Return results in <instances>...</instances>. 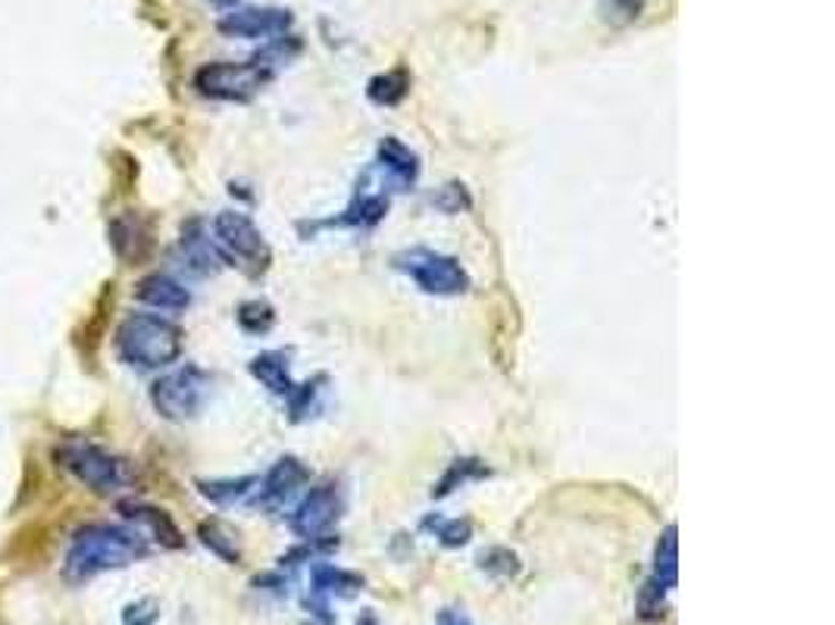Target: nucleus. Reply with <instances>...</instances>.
I'll list each match as a JSON object with an SVG mask.
<instances>
[{
	"label": "nucleus",
	"instance_id": "nucleus-1",
	"mask_svg": "<svg viewBox=\"0 0 835 625\" xmlns=\"http://www.w3.org/2000/svg\"><path fill=\"white\" fill-rule=\"evenodd\" d=\"M148 554H151V544L138 532L119 526H88L72 538L63 576L69 582H85L107 569H122Z\"/></svg>",
	"mask_w": 835,
	"mask_h": 625
},
{
	"label": "nucleus",
	"instance_id": "nucleus-2",
	"mask_svg": "<svg viewBox=\"0 0 835 625\" xmlns=\"http://www.w3.org/2000/svg\"><path fill=\"white\" fill-rule=\"evenodd\" d=\"M298 48H301L298 41L291 48H285V38H279L272 48L257 53L254 60H245V63H207L198 69L195 88L203 98L213 100H238V103L251 100L276 76V69L298 53Z\"/></svg>",
	"mask_w": 835,
	"mask_h": 625
},
{
	"label": "nucleus",
	"instance_id": "nucleus-3",
	"mask_svg": "<svg viewBox=\"0 0 835 625\" xmlns=\"http://www.w3.org/2000/svg\"><path fill=\"white\" fill-rule=\"evenodd\" d=\"M117 350L126 363L138 369H160L179 360L182 354V331L169 319L151 312H132L117 331Z\"/></svg>",
	"mask_w": 835,
	"mask_h": 625
},
{
	"label": "nucleus",
	"instance_id": "nucleus-4",
	"mask_svg": "<svg viewBox=\"0 0 835 625\" xmlns=\"http://www.w3.org/2000/svg\"><path fill=\"white\" fill-rule=\"evenodd\" d=\"M57 460L63 469L88 485L98 494H117L126 492V485H132V469L126 460H119L113 454H107L103 447L91 442H67L57 447Z\"/></svg>",
	"mask_w": 835,
	"mask_h": 625
},
{
	"label": "nucleus",
	"instance_id": "nucleus-5",
	"mask_svg": "<svg viewBox=\"0 0 835 625\" xmlns=\"http://www.w3.org/2000/svg\"><path fill=\"white\" fill-rule=\"evenodd\" d=\"M395 269H401L404 276H410L414 285L426 295L451 297L464 295L469 288V276L464 266L457 264L448 254H438L429 247H410L395 257Z\"/></svg>",
	"mask_w": 835,
	"mask_h": 625
},
{
	"label": "nucleus",
	"instance_id": "nucleus-6",
	"mask_svg": "<svg viewBox=\"0 0 835 625\" xmlns=\"http://www.w3.org/2000/svg\"><path fill=\"white\" fill-rule=\"evenodd\" d=\"M213 231H217V247L222 250V257L241 266L248 276H260L269 266V247L251 216L226 210L217 216Z\"/></svg>",
	"mask_w": 835,
	"mask_h": 625
},
{
	"label": "nucleus",
	"instance_id": "nucleus-7",
	"mask_svg": "<svg viewBox=\"0 0 835 625\" xmlns=\"http://www.w3.org/2000/svg\"><path fill=\"white\" fill-rule=\"evenodd\" d=\"M207 395H210V376L198 366H182V369L153 381L151 388V400L157 413L163 419H172V423L191 419L203 407Z\"/></svg>",
	"mask_w": 835,
	"mask_h": 625
},
{
	"label": "nucleus",
	"instance_id": "nucleus-8",
	"mask_svg": "<svg viewBox=\"0 0 835 625\" xmlns=\"http://www.w3.org/2000/svg\"><path fill=\"white\" fill-rule=\"evenodd\" d=\"M341 510H345V497L338 492V485L314 488L298 504V510L291 513V532L304 542H322L329 538V528L338 523Z\"/></svg>",
	"mask_w": 835,
	"mask_h": 625
},
{
	"label": "nucleus",
	"instance_id": "nucleus-9",
	"mask_svg": "<svg viewBox=\"0 0 835 625\" xmlns=\"http://www.w3.org/2000/svg\"><path fill=\"white\" fill-rule=\"evenodd\" d=\"M291 10L282 7H241L219 19L217 29L226 38H276L291 29Z\"/></svg>",
	"mask_w": 835,
	"mask_h": 625
},
{
	"label": "nucleus",
	"instance_id": "nucleus-10",
	"mask_svg": "<svg viewBox=\"0 0 835 625\" xmlns=\"http://www.w3.org/2000/svg\"><path fill=\"white\" fill-rule=\"evenodd\" d=\"M364 592V578L357 576V573H348V569H338L332 563H317L314 569H310V597H307V607L317 613L319 619H332L329 616V601L332 597H341V601H348V597H357V594Z\"/></svg>",
	"mask_w": 835,
	"mask_h": 625
},
{
	"label": "nucleus",
	"instance_id": "nucleus-11",
	"mask_svg": "<svg viewBox=\"0 0 835 625\" xmlns=\"http://www.w3.org/2000/svg\"><path fill=\"white\" fill-rule=\"evenodd\" d=\"M304 482H310V469L304 466L298 457H282L269 469L267 476L260 478L257 485V507L264 510H279L282 504H288Z\"/></svg>",
	"mask_w": 835,
	"mask_h": 625
},
{
	"label": "nucleus",
	"instance_id": "nucleus-12",
	"mask_svg": "<svg viewBox=\"0 0 835 625\" xmlns=\"http://www.w3.org/2000/svg\"><path fill=\"white\" fill-rule=\"evenodd\" d=\"M110 241H113L117 254L126 264H141L153 250L151 222L138 214L119 216V219H113V226H110Z\"/></svg>",
	"mask_w": 835,
	"mask_h": 625
},
{
	"label": "nucleus",
	"instance_id": "nucleus-13",
	"mask_svg": "<svg viewBox=\"0 0 835 625\" xmlns=\"http://www.w3.org/2000/svg\"><path fill=\"white\" fill-rule=\"evenodd\" d=\"M182 257L185 264L191 272H198V276H210V272H217L219 266L226 264V257H222V250L217 247V241H210L207 235H203L201 222H188L182 229Z\"/></svg>",
	"mask_w": 835,
	"mask_h": 625
},
{
	"label": "nucleus",
	"instance_id": "nucleus-14",
	"mask_svg": "<svg viewBox=\"0 0 835 625\" xmlns=\"http://www.w3.org/2000/svg\"><path fill=\"white\" fill-rule=\"evenodd\" d=\"M135 297H138L141 304H148V307H157V310L169 312H182L188 310V304H191L188 288H182L179 281L169 279V276H160V272H153L148 279L138 281Z\"/></svg>",
	"mask_w": 835,
	"mask_h": 625
},
{
	"label": "nucleus",
	"instance_id": "nucleus-15",
	"mask_svg": "<svg viewBox=\"0 0 835 625\" xmlns=\"http://www.w3.org/2000/svg\"><path fill=\"white\" fill-rule=\"evenodd\" d=\"M379 169L385 172V179L398 188H410L419 176V160L414 150L407 148L398 138H385L379 145Z\"/></svg>",
	"mask_w": 835,
	"mask_h": 625
},
{
	"label": "nucleus",
	"instance_id": "nucleus-16",
	"mask_svg": "<svg viewBox=\"0 0 835 625\" xmlns=\"http://www.w3.org/2000/svg\"><path fill=\"white\" fill-rule=\"evenodd\" d=\"M251 376L257 381H264V388H269L272 395L279 397H288L291 388H295L291 373H288V354L285 350H267V354L254 357Z\"/></svg>",
	"mask_w": 835,
	"mask_h": 625
},
{
	"label": "nucleus",
	"instance_id": "nucleus-17",
	"mask_svg": "<svg viewBox=\"0 0 835 625\" xmlns=\"http://www.w3.org/2000/svg\"><path fill=\"white\" fill-rule=\"evenodd\" d=\"M119 510H122L126 519H132V523H145L153 532V538L163 544V547H182V532L176 528V523L163 510L145 507V504H119Z\"/></svg>",
	"mask_w": 835,
	"mask_h": 625
},
{
	"label": "nucleus",
	"instance_id": "nucleus-18",
	"mask_svg": "<svg viewBox=\"0 0 835 625\" xmlns=\"http://www.w3.org/2000/svg\"><path fill=\"white\" fill-rule=\"evenodd\" d=\"M654 582L664 585L667 592L676 588L679 582V542H676V526L664 528L660 542L654 547Z\"/></svg>",
	"mask_w": 835,
	"mask_h": 625
},
{
	"label": "nucleus",
	"instance_id": "nucleus-19",
	"mask_svg": "<svg viewBox=\"0 0 835 625\" xmlns=\"http://www.w3.org/2000/svg\"><path fill=\"white\" fill-rule=\"evenodd\" d=\"M407 91H410V72L407 69H391V72H385V76H376V79H369L367 95L372 103H379V107H395V103H401L407 98Z\"/></svg>",
	"mask_w": 835,
	"mask_h": 625
},
{
	"label": "nucleus",
	"instance_id": "nucleus-20",
	"mask_svg": "<svg viewBox=\"0 0 835 625\" xmlns=\"http://www.w3.org/2000/svg\"><path fill=\"white\" fill-rule=\"evenodd\" d=\"M385 214H388V198H385V195H367V191H360L357 200L345 210V216L332 219L329 226H335V222H338V226H376Z\"/></svg>",
	"mask_w": 835,
	"mask_h": 625
},
{
	"label": "nucleus",
	"instance_id": "nucleus-21",
	"mask_svg": "<svg viewBox=\"0 0 835 625\" xmlns=\"http://www.w3.org/2000/svg\"><path fill=\"white\" fill-rule=\"evenodd\" d=\"M257 482H260L257 476L222 478V482H201V494L207 497V500L219 504V507H232V504H238V500H245L251 492H257V488H254Z\"/></svg>",
	"mask_w": 835,
	"mask_h": 625
},
{
	"label": "nucleus",
	"instance_id": "nucleus-22",
	"mask_svg": "<svg viewBox=\"0 0 835 625\" xmlns=\"http://www.w3.org/2000/svg\"><path fill=\"white\" fill-rule=\"evenodd\" d=\"M203 547H210L217 557H222L226 563H238L241 559V550H238V542H235L232 528H226L219 519H210V523H201L198 528Z\"/></svg>",
	"mask_w": 835,
	"mask_h": 625
},
{
	"label": "nucleus",
	"instance_id": "nucleus-23",
	"mask_svg": "<svg viewBox=\"0 0 835 625\" xmlns=\"http://www.w3.org/2000/svg\"><path fill=\"white\" fill-rule=\"evenodd\" d=\"M423 528H429L438 542L445 544V547H464L469 542V535H473V526H469V519H445V516H429Z\"/></svg>",
	"mask_w": 835,
	"mask_h": 625
},
{
	"label": "nucleus",
	"instance_id": "nucleus-24",
	"mask_svg": "<svg viewBox=\"0 0 835 625\" xmlns=\"http://www.w3.org/2000/svg\"><path fill=\"white\" fill-rule=\"evenodd\" d=\"M483 476H488V469H485L479 460H457L451 469H448V476L438 482V488H435L433 494L435 497H445V494H451L457 485H467L469 478H483Z\"/></svg>",
	"mask_w": 835,
	"mask_h": 625
},
{
	"label": "nucleus",
	"instance_id": "nucleus-25",
	"mask_svg": "<svg viewBox=\"0 0 835 625\" xmlns=\"http://www.w3.org/2000/svg\"><path fill=\"white\" fill-rule=\"evenodd\" d=\"M319 379H322V376H319ZM319 379L291 388V395H288V410H291V419H295V423H301L307 416H314V410H319L317 397L319 391H322V388H317Z\"/></svg>",
	"mask_w": 835,
	"mask_h": 625
},
{
	"label": "nucleus",
	"instance_id": "nucleus-26",
	"mask_svg": "<svg viewBox=\"0 0 835 625\" xmlns=\"http://www.w3.org/2000/svg\"><path fill=\"white\" fill-rule=\"evenodd\" d=\"M272 319H276V312H272V307L264 304V300H248V304H241V307H238V323H241L248 331H254V335L269 331Z\"/></svg>",
	"mask_w": 835,
	"mask_h": 625
},
{
	"label": "nucleus",
	"instance_id": "nucleus-27",
	"mask_svg": "<svg viewBox=\"0 0 835 625\" xmlns=\"http://www.w3.org/2000/svg\"><path fill=\"white\" fill-rule=\"evenodd\" d=\"M479 566H483L485 573H495V576L501 578H510L519 573L517 554H510L507 547H491V550H485L483 557H479Z\"/></svg>",
	"mask_w": 835,
	"mask_h": 625
},
{
	"label": "nucleus",
	"instance_id": "nucleus-28",
	"mask_svg": "<svg viewBox=\"0 0 835 625\" xmlns=\"http://www.w3.org/2000/svg\"><path fill=\"white\" fill-rule=\"evenodd\" d=\"M642 13V0H602V17L614 26H626Z\"/></svg>",
	"mask_w": 835,
	"mask_h": 625
},
{
	"label": "nucleus",
	"instance_id": "nucleus-29",
	"mask_svg": "<svg viewBox=\"0 0 835 625\" xmlns=\"http://www.w3.org/2000/svg\"><path fill=\"white\" fill-rule=\"evenodd\" d=\"M664 585H657V582H648L645 588H642V597H638V613L645 616V619H660L664 616Z\"/></svg>",
	"mask_w": 835,
	"mask_h": 625
},
{
	"label": "nucleus",
	"instance_id": "nucleus-30",
	"mask_svg": "<svg viewBox=\"0 0 835 625\" xmlns=\"http://www.w3.org/2000/svg\"><path fill=\"white\" fill-rule=\"evenodd\" d=\"M126 625H151L157 619V607H153L151 601H138L132 607L126 609Z\"/></svg>",
	"mask_w": 835,
	"mask_h": 625
},
{
	"label": "nucleus",
	"instance_id": "nucleus-31",
	"mask_svg": "<svg viewBox=\"0 0 835 625\" xmlns=\"http://www.w3.org/2000/svg\"><path fill=\"white\" fill-rule=\"evenodd\" d=\"M438 625H469V619L464 613H457V609H441L438 613Z\"/></svg>",
	"mask_w": 835,
	"mask_h": 625
},
{
	"label": "nucleus",
	"instance_id": "nucleus-32",
	"mask_svg": "<svg viewBox=\"0 0 835 625\" xmlns=\"http://www.w3.org/2000/svg\"><path fill=\"white\" fill-rule=\"evenodd\" d=\"M357 625H379V623H376V616H372V613L367 609V613H364V616L357 619Z\"/></svg>",
	"mask_w": 835,
	"mask_h": 625
},
{
	"label": "nucleus",
	"instance_id": "nucleus-33",
	"mask_svg": "<svg viewBox=\"0 0 835 625\" xmlns=\"http://www.w3.org/2000/svg\"><path fill=\"white\" fill-rule=\"evenodd\" d=\"M213 3H217V7H235L238 0H213Z\"/></svg>",
	"mask_w": 835,
	"mask_h": 625
}]
</instances>
